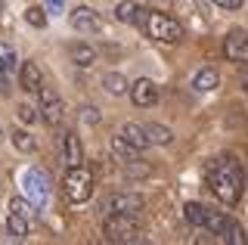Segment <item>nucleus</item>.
<instances>
[{"label": "nucleus", "instance_id": "30", "mask_svg": "<svg viewBox=\"0 0 248 245\" xmlns=\"http://www.w3.org/2000/svg\"><path fill=\"white\" fill-rule=\"evenodd\" d=\"M0 90H6V72L0 68Z\"/></svg>", "mask_w": 248, "mask_h": 245}, {"label": "nucleus", "instance_id": "10", "mask_svg": "<svg viewBox=\"0 0 248 245\" xmlns=\"http://www.w3.org/2000/svg\"><path fill=\"white\" fill-rule=\"evenodd\" d=\"M223 56L230 62L248 65V31H230L227 41H223Z\"/></svg>", "mask_w": 248, "mask_h": 245}, {"label": "nucleus", "instance_id": "32", "mask_svg": "<svg viewBox=\"0 0 248 245\" xmlns=\"http://www.w3.org/2000/svg\"><path fill=\"white\" fill-rule=\"evenodd\" d=\"M3 6H6V0H0V13H3Z\"/></svg>", "mask_w": 248, "mask_h": 245}, {"label": "nucleus", "instance_id": "22", "mask_svg": "<svg viewBox=\"0 0 248 245\" xmlns=\"http://www.w3.org/2000/svg\"><path fill=\"white\" fill-rule=\"evenodd\" d=\"M146 137H149V143H158V146H168L170 140H174V131L165 124H146Z\"/></svg>", "mask_w": 248, "mask_h": 245}, {"label": "nucleus", "instance_id": "7", "mask_svg": "<svg viewBox=\"0 0 248 245\" xmlns=\"http://www.w3.org/2000/svg\"><path fill=\"white\" fill-rule=\"evenodd\" d=\"M106 236L112 242H134L140 236L137 214H108L106 220Z\"/></svg>", "mask_w": 248, "mask_h": 245}, {"label": "nucleus", "instance_id": "1", "mask_svg": "<svg viewBox=\"0 0 248 245\" xmlns=\"http://www.w3.org/2000/svg\"><path fill=\"white\" fill-rule=\"evenodd\" d=\"M205 180H208V189H211L223 205H236L239 199H242L245 174H242V168H239L236 158H230V155L214 158L205 171Z\"/></svg>", "mask_w": 248, "mask_h": 245}, {"label": "nucleus", "instance_id": "24", "mask_svg": "<svg viewBox=\"0 0 248 245\" xmlns=\"http://www.w3.org/2000/svg\"><path fill=\"white\" fill-rule=\"evenodd\" d=\"M16 62H19L16 50L10 47V44H3V41H0V68H3V72L10 75V72H16Z\"/></svg>", "mask_w": 248, "mask_h": 245}, {"label": "nucleus", "instance_id": "25", "mask_svg": "<svg viewBox=\"0 0 248 245\" xmlns=\"http://www.w3.org/2000/svg\"><path fill=\"white\" fill-rule=\"evenodd\" d=\"M25 22L31 28H44L46 25V10H41V6H31V10L25 13Z\"/></svg>", "mask_w": 248, "mask_h": 245}, {"label": "nucleus", "instance_id": "20", "mask_svg": "<svg viewBox=\"0 0 248 245\" xmlns=\"http://www.w3.org/2000/svg\"><path fill=\"white\" fill-rule=\"evenodd\" d=\"M108 146H112V152L118 155V162H124V165H130V162H134V158L140 155V149H137V146H130V143L124 140L121 134H118V137H112V143H108Z\"/></svg>", "mask_w": 248, "mask_h": 245}, {"label": "nucleus", "instance_id": "27", "mask_svg": "<svg viewBox=\"0 0 248 245\" xmlns=\"http://www.w3.org/2000/svg\"><path fill=\"white\" fill-rule=\"evenodd\" d=\"M19 118L25 121V124H31V121H37V112L31 109V106H19Z\"/></svg>", "mask_w": 248, "mask_h": 245}, {"label": "nucleus", "instance_id": "4", "mask_svg": "<svg viewBox=\"0 0 248 245\" xmlns=\"http://www.w3.org/2000/svg\"><path fill=\"white\" fill-rule=\"evenodd\" d=\"M50 174L44 171V168H28L25 174H22V193L25 199L31 202V208H44L46 202H50Z\"/></svg>", "mask_w": 248, "mask_h": 245}, {"label": "nucleus", "instance_id": "31", "mask_svg": "<svg viewBox=\"0 0 248 245\" xmlns=\"http://www.w3.org/2000/svg\"><path fill=\"white\" fill-rule=\"evenodd\" d=\"M242 87H245V93H248V68L242 72Z\"/></svg>", "mask_w": 248, "mask_h": 245}, {"label": "nucleus", "instance_id": "19", "mask_svg": "<svg viewBox=\"0 0 248 245\" xmlns=\"http://www.w3.org/2000/svg\"><path fill=\"white\" fill-rule=\"evenodd\" d=\"M214 236H217L220 242H227V245H242V242H245V233H242V227H239L236 220H230V217H227V224H223L220 230H217Z\"/></svg>", "mask_w": 248, "mask_h": 245}, {"label": "nucleus", "instance_id": "3", "mask_svg": "<svg viewBox=\"0 0 248 245\" xmlns=\"http://www.w3.org/2000/svg\"><path fill=\"white\" fill-rule=\"evenodd\" d=\"M62 193H65V199L75 202V205L87 202L93 196V174L84 165H72L65 171V177H62Z\"/></svg>", "mask_w": 248, "mask_h": 245}, {"label": "nucleus", "instance_id": "26", "mask_svg": "<svg viewBox=\"0 0 248 245\" xmlns=\"http://www.w3.org/2000/svg\"><path fill=\"white\" fill-rule=\"evenodd\" d=\"M81 118H84V124H99V109L87 106V109H81Z\"/></svg>", "mask_w": 248, "mask_h": 245}, {"label": "nucleus", "instance_id": "2", "mask_svg": "<svg viewBox=\"0 0 248 245\" xmlns=\"http://www.w3.org/2000/svg\"><path fill=\"white\" fill-rule=\"evenodd\" d=\"M143 31L158 44H177L183 41V25L177 22L174 16H165V13H152L146 10V19H143Z\"/></svg>", "mask_w": 248, "mask_h": 245}, {"label": "nucleus", "instance_id": "23", "mask_svg": "<svg viewBox=\"0 0 248 245\" xmlns=\"http://www.w3.org/2000/svg\"><path fill=\"white\" fill-rule=\"evenodd\" d=\"M10 143H13L19 152H34V149H37V140H34L28 131H13V134H10Z\"/></svg>", "mask_w": 248, "mask_h": 245}, {"label": "nucleus", "instance_id": "12", "mask_svg": "<svg viewBox=\"0 0 248 245\" xmlns=\"http://www.w3.org/2000/svg\"><path fill=\"white\" fill-rule=\"evenodd\" d=\"M140 208H143V196H137V193H118L106 205L108 214H140Z\"/></svg>", "mask_w": 248, "mask_h": 245}, {"label": "nucleus", "instance_id": "16", "mask_svg": "<svg viewBox=\"0 0 248 245\" xmlns=\"http://www.w3.org/2000/svg\"><path fill=\"white\" fill-rule=\"evenodd\" d=\"M19 84H22V90H28V93H37V90H41V84H44L41 68H37L34 62H22V68H19Z\"/></svg>", "mask_w": 248, "mask_h": 245}, {"label": "nucleus", "instance_id": "11", "mask_svg": "<svg viewBox=\"0 0 248 245\" xmlns=\"http://www.w3.org/2000/svg\"><path fill=\"white\" fill-rule=\"evenodd\" d=\"M59 155L68 168L72 165H84V149H81V140H78L75 131H65L59 137Z\"/></svg>", "mask_w": 248, "mask_h": 245}, {"label": "nucleus", "instance_id": "9", "mask_svg": "<svg viewBox=\"0 0 248 245\" xmlns=\"http://www.w3.org/2000/svg\"><path fill=\"white\" fill-rule=\"evenodd\" d=\"M127 93H130V103L137 109H149V106L158 103V87L149 78H137L134 84H127Z\"/></svg>", "mask_w": 248, "mask_h": 245}, {"label": "nucleus", "instance_id": "14", "mask_svg": "<svg viewBox=\"0 0 248 245\" xmlns=\"http://www.w3.org/2000/svg\"><path fill=\"white\" fill-rule=\"evenodd\" d=\"M115 19H118V22H124V25L143 28V19H146V6L134 3V0H124V3H118V10H115Z\"/></svg>", "mask_w": 248, "mask_h": 245}, {"label": "nucleus", "instance_id": "28", "mask_svg": "<svg viewBox=\"0 0 248 245\" xmlns=\"http://www.w3.org/2000/svg\"><path fill=\"white\" fill-rule=\"evenodd\" d=\"M211 3H214V6H223V10H239L245 0H211Z\"/></svg>", "mask_w": 248, "mask_h": 245}, {"label": "nucleus", "instance_id": "5", "mask_svg": "<svg viewBox=\"0 0 248 245\" xmlns=\"http://www.w3.org/2000/svg\"><path fill=\"white\" fill-rule=\"evenodd\" d=\"M31 217H34V211H31L28 199H13L10 211H6V230H10L13 239H25V236H28Z\"/></svg>", "mask_w": 248, "mask_h": 245}, {"label": "nucleus", "instance_id": "8", "mask_svg": "<svg viewBox=\"0 0 248 245\" xmlns=\"http://www.w3.org/2000/svg\"><path fill=\"white\" fill-rule=\"evenodd\" d=\"M37 96H41V106H37V112H41V118L46 121V124H53V127H56L59 121H62V115H65V106H62L59 93H56L53 87H44V84H41V90H37Z\"/></svg>", "mask_w": 248, "mask_h": 245}, {"label": "nucleus", "instance_id": "17", "mask_svg": "<svg viewBox=\"0 0 248 245\" xmlns=\"http://www.w3.org/2000/svg\"><path fill=\"white\" fill-rule=\"evenodd\" d=\"M217 84H220V75H217L211 65H205V68H199L196 78H192V90H199V93H211V90H217Z\"/></svg>", "mask_w": 248, "mask_h": 245}, {"label": "nucleus", "instance_id": "21", "mask_svg": "<svg viewBox=\"0 0 248 245\" xmlns=\"http://www.w3.org/2000/svg\"><path fill=\"white\" fill-rule=\"evenodd\" d=\"M103 87H106V93H112V96L127 93V81H124L121 72H106L103 75Z\"/></svg>", "mask_w": 248, "mask_h": 245}, {"label": "nucleus", "instance_id": "15", "mask_svg": "<svg viewBox=\"0 0 248 245\" xmlns=\"http://www.w3.org/2000/svg\"><path fill=\"white\" fill-rule=\"evenodd\" d=\"M121 137L130 143V146H137L140 152L152 146V143H149V137H146V124H137V121H127V124L121 127Z\"/></svg>", "mask_w": 248, "mask_h": 245}, {"label": "nucleus", "instance_id": "18", "mask_svg": "<svg viewBox=\"0 0 248 245\" xmlns=\"http://www.w3.org/2000/svg\"><path fill=\"white\" fill-rule=\"evenodd\" d=\"M68 56H72V62L78 68H90L96 62V50H93L90 44H72V47H68Z\"/></svg>", "mask_w": 248, "mask_h": 245}, {"label": "nucleus", "instance_id": "13", "mask_svg": "<svg viewBox=\"0 0 248 245\" xmlns=\"http://www.w3.org/2000/svg\"><path fill=\"white\" fill-rule=\"evenodd\" d=\"M72 28L81 34H96L99 31V16L90 10V6H78L72 13Z\"/></svg>", "mask_w": 248, "mask_h": 245}, {"label": "nucleus", "instance_id": "6", "mask_svg": "<svg viewBox=\"0 0 248 245\" xmlns=\"http://www.w3.org/2000/svg\"><path fill=\"white\" fill-rule=\"evenodd\" d=\"M183 220H186V224H192V227H205V230H211V233H217V230L227 224L223 214L205 208L202 202H186L183 205Z\"/></svg>", "mask_w": 248, "mask_h": 245}, {"label": "nucleus", "instance_id": "29", "mask_svg": "<svg viewBox=\"0 0 248 245\" xmlns=\"http://www.w3.org/2000/svg\"><path fill=\"white\" fill-rule=\"evenodd\" d=\"M62 6H65V0H46L44 10H46V13H62Z\"/></svg>", "mask_w": 248, "mask_h": 245}]
</instances>
